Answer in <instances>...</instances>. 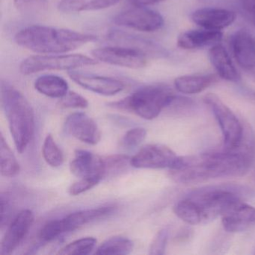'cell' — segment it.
Returning <instances> with one entry per match:
<instances>
[{"instance_id":"24","label":"cell","mask_w":255,"mask_h":255,"mask_svg":"<svg viewBox=\"0 0 255 255\" xmlns=\"http://www.w3.org/2000/svg\"><path fill=\"white\" fill-rule=\"evenodd\" d=\"M34 86L37 92L51 98L61 99L69 92L66 80L59 76L52 74L38 77Z\"/></svg>"},{"instance_id":"7","label":"cell","mask_w":255,"mask_h":255,"mask_svg":"<svg viewBox=\"0 0 255 255\" xmlns=\"http://www.w3.org/2000/svg\"><path fill=\"white\" fill-rule=\"evenodd\" d=\"M204 101L213 112L220 127L223 137V149L238 148L243 143L246 132L241 122L216 94H207Z\"/></svg>"},{"instance_id":"34","label":"cell","mask_w":255,"mask_h":255,"mask_svg":"<svg viewBox=\"0 0 255 255\" xmlns=\"http://www.w3.org/2000/svg\"><path fill=\"white\" fill-rule=\"evenodd\" d=\"M168 234H169V231L167 228L160 230L156 234L150 245V252H149L150 255H161L165 253Z\"/></svg>"},{"instance_id":"6","label":"cell","mask_w":255,"mask_h":255,"mask_svg":"<svg viewBox=\"0 0 255 255\" xmlns=\"http://www.w3.org/2000/svg\"><path fill=\"white\" fill-rule=\"evenodd\" d=\"M98 62L94 58L82 54L36 55L23 59L19 68L23 75H30L45 71H72L93 66Z\"/></svg>"},{"instance_id":"37","label":"cell","mask_w":255,"mask_h":255,"mask_svg":"<svg viewBox=\"0 0 255 255\" xmlns=\"http://www.w3.org/2000/svg\"><path fill=\"white\" fill-rule=\"evenodd\" d=\"M11 207L8 198L4 195L1 196V225L4 226L8 223V219L11 216Z\"/></svg>"},{"instance_id":"15","label":"cell","mask_w":255,"mask_h":255,"mask_svg":"<svg viewBox=\"0 0 255 255\" xmlns=\"http://www.w3.org/2000/svg\"><path fill=\"white\" fill-rule=\"evenodd\" d=\"M231 53L236 62L243 69L255 68V37L246 29H240L231 36Z\"/></svg>"},{"instance_id":"30","label":"cell","mask_w":255,"mask_h":255,"mask_svg":"<svg viewBox=\"0 0 255 255\" xmlns=\"http://www.w3.org/2000/svg\"><path fill=\"white\" fill-rule=\"evenodd\" d=\"M67 232L66 226L63 219L53 220L46 224L41 231L39 237L44 242H50Z\"/></svg>"},{"instance_id":"3","label":"cell","mask_w":255,"mask_h":255,"mask_svg":"<svg viewBox=\"0 0 255 255\" xmlns=\"http://www.w3.org/2000/svg\"><path fill=\"white\" fill-rule=\"evenodd\" d=\"M97 40L92 34L52 26H27L14 35L16 44L39 54H64Z\"/></svg>"},{"instance_id":"38","label":"cell","mask_w":255,"mask_h":255,"mask_svg":"<svg viewBox=\"0 0 255 255\" xmlns=\"http://www.w3.org/2000/svg\"><path fill=\"white\" fill-rule=\"evenodd\" d=\"M165 0H130L131 3L134 5H153L158 2H163Z\"/></svg>"},{"instance_id":"21","label":"cell","mask_w":255,"mask_h":255,"mask_svg":"<svg viewBox=\"0 0 255 255\" xmlns=\"http://www.w3.org/2000/svg\"><path fill=\"white\" fill-rule=\"evenodd\" d=\"M115 206H104L98 208L88 209L75 212L63 219L67 232L74 231L83 225L107 217L116 211Z\"/></svg>"},{"instance_id":"25","label":"cell","mask_w":255,"mask_h":255,"mask_svg":"<svg viewBox=\"0 0 255 255\" xmlns=\"http://www.w3.org/2000/svg\"><path fill=\"white\" fill-rule=\"evenodd\" d=\"M132 240L122 236L110 237L98 247L96 255H128L133 249Z\"/></svg>"},{"instance_id":"20","label":"cell","mask_w":255,"mask_h":255,"mask_svg":"<svg viewBox=\"0 0 255 255\" xmlns=\"http://www.w3.org/2000/svg\"><path fill=\"white\" fill-rule=\"evenodd\" d=\"M209 57L220 78L233 83H237L240 80V74L223 46L220 44L213 46L209 51Z\"/></svg>"},{"instance_id":"17","label":"cell","mask_w":255,"mask_h":255,"mask_svg":"<svg viewBox=\"0 0 255 255\" xmlns=\"http://www.w3.org/2000/svg\"><path fill=\"white\" fill-rule=\"evenodd\" d=\"M192 21L203 29L220 31L231 26L236 19L234 11L225 8H206L195 10L191 15Z\"/></svg>"},{"instance_id":"10","label":"cell","mask_w":255,"mask_h":255,"mask_svg":"<svg viewBox=\"0 0 255 255\" xmlns=\"http://www.w3.org/2000/svg\"><path fill=\"white\" fill-rule=\"evenodd\" d=\"M178 156L167 146L160 144H147L131 157V166L135 168H171Z\"/></svg>"},{"instance_id":"1","label":"cell","mask_w":255,"mask_h":255,"mask_svg":"<svg viewBox=\"0 0 255 255\" xmlns=\"http://www.w3.org/2000/svg\"><path fill=\"white\" fill-rule=\"evenodd\" d=\"M254 159L253 138L246 129L238 148L178 156L170 168L171 177L177 183L192 184L221 177H241L250 169Z\"/></svg>"},{"instance_id":"19","label":"cell","mask_w":255,"mask_h":255,"mask_svg":"<svg viewBox=\"0 0 255 255\" xmlns=\"http://www.w3.org/2000/svg\"><path fill=\"white\" fill-rule=\"evenodd\" d=\"M223 34L221 31L210 29H193L179 35L177 44L183 50H195L208 46L216 45L222 41Z\"/></svg>"},{"instance_id":"9","label":"cell","mask_w":255,"mask_h":255,"mask_svg":"<svg viewBox=\"0 0 255 255\" xmlns=\"http://www.w3.org/2000/svg\"><path fill=\"white\" fill-rule=\"evenodd\" d=\"M92 55L98 62L129 69L144 68L148 58L139 50L118 45L95 49L92 50Z\"/></svg>"},{"instance_id":"5","label":"cell","mask_w":255,"mask_h":255,"mask_svg":"<svg viewBox=\"0 0 255 255\" xmlns=\"http://www.w3.org/2000/svg\"><path fill=\"white\" fill-rule=\"evenodd\" d=\"M175 95L168 86L161 85L144 86L134 93L110 106L131 112L141 119L153 120L171 104Z\"/></svg>"},{"instance_id":"27","label":"cell","mask_w":255,"mask_h":255,"mask_svg":"<svg viewBox=\"0 0 255 255\" xmlns=\"http://www.w3.org/2000/svg\"><path fill=\"white\" fill-rule=\"evenodd\" d=\"M43 156L47 164L52 167H59L63 164L64 155L55 141L53 135L48 134L44 139L42 147Z\"/></svg>"},{"instance_id":"16","label":"cell","mask_w":255,"mask_h":255,"mask_svg":"<svg viewBox=\"0 0 255 255\" xmlns=\"http://www.w3.org/2000/svg\"><path fill=\"white\" fill-rule=\"evenodd\" d=\"M224 229L229 233H240L255 225V207L240 201L230 207L222 216Z\"/></svg>"},{"instance_id":"32","label":"cell","mask_w":255,"mask_h":255,"mask_svg":"<svg viewBox=\"0 0 255 255\" xmlns=\"http://www.w3.org/2000/svg\"><path fill=\"white\" fill-rule=\"evenodd\" d=\"M146 136L147 131L144 128H132L128 130L122 138V146L127 149L135 148L144 141Z\"/></svg>"},{"instance_id":"8","label":"cell","mask_w":255,"mask_h":255,"mask_svg":"<svg viewBox=\"0 0 255 255\" xmlns=\"http://www.w3.org/2000/svg\"><path fill=\"white\" fill-rule=\"evenodd\" d=\"M113 23L119 26L144 32L162 29L164 19L157 11L144 5H134L115 16Z\"/></svg>"},{"instance_id":"39","label":"cell","mask_w":255,"mask_h":255,"mask_svg":"<svg viewBox=\"0 0 255 255\" xmlns=\"http://www.w3.org/2000/svg\"></svg>"},{"instance_id":"4","label":"cell","mask_w":255,"mask_h":255,"mask_svg":"<svg viewBox=\"0 0 255 255\" xmlns=\"http://www.w3.org/2000/svg\"><path fill=\"white\" fill-rule=\"evenodd\" d=\"M1 101L16 149L19 153H23L35 132L33 110L21 92L3 81L1 85Z\"/></svg>"},{"instance_id":"28","label":"cell","mask_w":255,"mask_h":255,"mask_svg":"<svg viewBox=\"0 0 255 255\" xmlns=\"http://www.w3.org/2000/svg\"><path fill=\"white\" fill-rule=\"evenodd\" d=\"M97 244V240L94 237H85L79 239L62 248L59 255H86L92 253Z\"/></svg>"},{"instance_id":"36","label":"cell","mask_w":255,"mask_h":255,"mask_svg":"<svg viewBox=\"0 0 255 255\" xmlns=\"http://www.w3.org/2000/svg\"><path fill=\"white\" fill-rule=\"evenodd\" d=\"M240 6L255 25V0H240Z\"/></svg>"},{"instance_id":"29","label":"cell","mask_w":255,"mask_h":255,"mask_svg":"<svg viewBox=\"0 0 255 255\" xmlns=\"http://www.w3.org/2000/svg\"><path fill=\"white\" fill-rule=\"evenodd\" d=\"M17 11L27 16H35L44 12L47 8V0H14Z\"/></svg>"},{"instance_id":"31","label":"cell","mask_w":255,"mask_h":255,"mask_svg":"<svg viewBox=\"0 0 255 255\" xmlns=\"http://www.w3.org/2000/svg\"><path fill=\"white\" fill-rule=\"evenodd\" d=\"M130 159L131 158L125 155H112L104 158L106 175L123 171L128 165H130Z\"/></svg>"},{"instance_id":"12","label":"cell","mask_w":255,"mask_h":255,"mask_svg":"<svg viewBox=\"0 0 255 255\" xmlns=\"http://www.w3.org/2000/svg\"><path fill=\"white\" fill-rule=\"evenodd\" d=\"M65 130L68 135L86 143L95 145L101 138V132L96 122L84 113H74L67 118Z\"/></svg>"},{"instance_id":"33","label":"cell","mask_w":255,"mask_h":255,"mask_svg":"<svg viewBox=\"0 0 255 255\" xmlns=\"http://www.w3.org/2000/svg\"><path fill=\"white\" fill-rule=\"evenodd\" d=\"M59 105L62 108L86 109L89 107V102L84 97L74 92H68L61 98Z\"/></svg>"},{"instance_id":"13","label":"cell","mask_w":255,"mask_h":255,"mask_svg":"<svg viewBox=\"0 0 255 255\" xmlns=\"http://www.w3.org/2000/svg\"><path fill=\"white\" fill-rule=\"evenodd\" d=\"M71 172L80 179L101 180L106 176L104 158L86 150H77L70 164Z\"/></svg>"},{"instance_id":"2","label":"cell","mask_w":255,"mask_h":255,"mask_svg":"<svg viewBox=\"0 0 255 255\" xmlns=\"http://www.w3.org/2000/svg\"><path fill=\"white\" fill-rule=\"evenodd\" d=\"M235 188L213 186L194 191L176 203L174 212L189 225L207 224L222 216L230 207L240 201Z\"/></svg>"},{"instance_id":"22","label":"cell","mask_w":255,"mask_h":255,"mask_svg":"<svg viewBox=\"0 0 255 255\" xmlns=\"http://www.w3.org/2000/svg\"><path fill=\"white\" fill-rule=\"evenodd\" d=\"M219 77L214 74L181 76L174 80V85L180 93L194 95L202 92L217 83Z\"/></svg>"},{"instance_id":"26","label":"cell","mask_w":255,"mask_h":255,"mask_svg":"<svg viewBox=\"0 0 255 255\" xmlns=\"http://www.w3.org/2000/svg\"><path fill=\"white\" fill-rule=\"evenodd\" d=\"M0 171L6 177H14L20 171V165L2 134L0 139Z\"/></svg>"},{"instance_id":"18","label":"cell","mask_w":255,"mask_h":255,"mask_svg":"<svg viewBox=\"0 0 255 255\" xmlns=\"http://www.w3.org/2000/svg\"><path fill=\"white\" fill-rule=\"evenodd\" d=\"M108 39L116 45L129 47L145 53L147 56H163L165 50L153 41L141 38L133 34L122 30H113L108 34Z\"/></svg>"},{"instance_id":"23","label":"cell","mask_w":255,"mask_h":255,"mask_svg":"<svg viewBox=\"0 0 255 255\" xmlns=\"http://www.w3.org/2000/svg\"><path fill=\"white\" fill-rule=\"evenodd\" d=\"M122 0H61L58 9L63 13H80L99 11L111 8Z\"/></svg>"},{"instance_id":"35","label":"cell","mask_w":255,"mask_h":255,"mask_svg":"<svg viewBox=\"0 0 255 255\" xmlns=\"http://www.w3.org/2000/svg\"><path fill=\"white\" fill-rule=\"evenodd\" d=\"M100 181L101 180H97V179H80L79 181L71 185L69 189L70 195H74V196L80 195V194L95 187L100 183Z\"/></svg>"},{"instance_id":"11","label":"cell","mask_w":255,"mask_h":255,"mask_svg":"<svg viewBox=\"0 0 255 255\" xmlns=\"http://www.w3.org/2000/svg\"><path fill=\"white\" fill-rule=\"evenodd\" d=\"M70 78L86 90L104 96H114L125 89V84L121 80L89 73L72 70L68 71Z\"/></svg>"},{"instance_id":"14","label":"cell","mask_w":255,"mask_h":255,"mask_svg":"<svg viewBox=\"0 0 255 255\" xmlns=\"http://www.w3.org/2000/svg\"><path fill=\"white\" fill-rule=\"evenodd\" d=\"M34 218L30 210H22L14 217L1 243V255H10L18 247L32 227Z\"/></svg>"}]
</instances>
